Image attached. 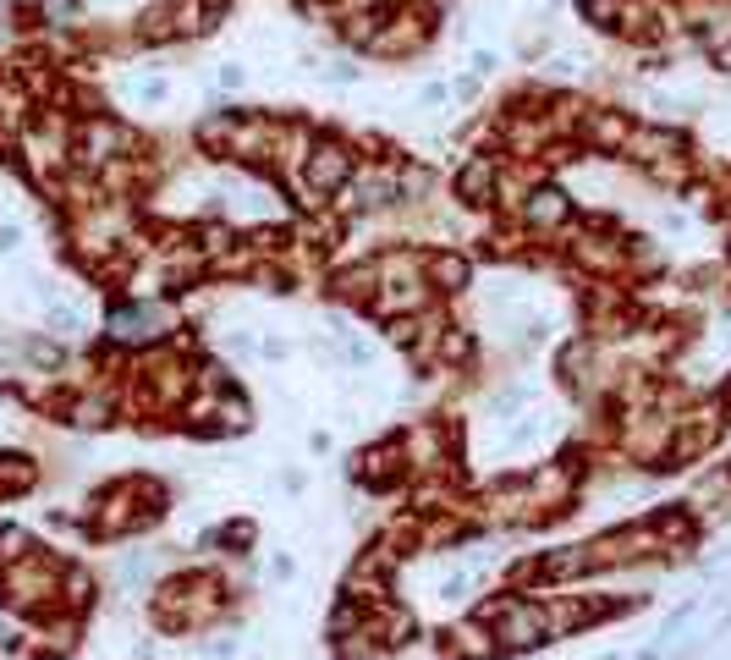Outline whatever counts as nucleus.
<instances>
[{"mask_svg":"<svg viewBox=\"0 0 731 660\" xmlns=\"http://www.w3.org/2000/svg\"><path fill=\"white\" fill-rule=\"evenodd\" d=\"M297 172H303V188H308V193H336V188H347V182L358 177V160H352V149L336 143V138H313L308 154L297 160Z\"/></svg>","mask_w":731,"mask_h":660,"instance_id":"obj_4","label":"nucleus"},{"mask_svg":"<svg viewBox=\"0 0 731 660\" xmlns=\"http://www.w3.org/2000/svg\"><path fill=\"white\" fill-rule=\"evenodd\" d=\"M396 199H401V177H390V172H363L352 182V204L358 210H390Z\"/></svg>","mask_w":731,"mask_h":660,"instance_id":"obj_10","label":"nucleus"},{"mask_svg":"<svg viewBox=\"0 0 731 660\" xmlns=\"http://www.w3.org/2000/svg\"><path fill=\"white\" fill-rule=\"evenodd\" d=\"M231 611V589L215 572H177L154 589V622L166 633H198Z\"/></svg>","mask_w":731,"mask_h":660,"instance_id":"obj_1","label":"nucleus"},{"mask_svg":"<svg viewBox=\"0 0 731 660\" xmlns=\"http://www.w3.org/2000/svg\"><path fill=\"white\" fill-rule=\"evenodd\" d=\"M166 308L159 303H121V308H111V337L116 342H159L166 337Z\"/></svg>","mask_w":731,"mask_h":660,"instance_id":"obj_6","label":"nucleus"},{"mask_svg":"<svg viewBox=\"0 0 731 660\" xmlns=\"http://www.w3.org/2000/svg\"><path fill=\"white\" fill-rule=\"evenodd\" d=\"M517 215H523V226H528V231L555 237L566 220H573V199H566L561 188H534L528 199H517Z\"/></svg>","mask_w":731,"mask_h":660,"instance_id":"obj_7","label":"nucleus"},{"mask_svg":"<svg viewBox=\"0 0 731 660\" xmlns=\"http://www.w3.org/2000/svg\"><path fill=\"white\" fill-rule=\"evenodd\" d=\"M159 512H166V490H159L154 479H116L89 507V534L94 540H121V534L149 529Z\"/></svg>","mask_w":731,"mask_h":660,"instance_id":"obj_2","label":"nucleus"},{"mask_svg":"<svg viewBox=\"0 0 731 660\" xmlns=\"http://www.w3.org/2000/svg\"><path fill=\"white\" fill-rule=\"evenodd\" d=\"M720 407H726V419H731V380H726V391H720Z\"/></svg>","mask_w":731,"mask_h":660,"instance_id":"obj_14","label":"nucleus"},{"mask_svg":"<svg viewBox=\"0 0 731 660\" xmlns=\"http://www.w3.org/2000/svg\"><path fill=\"white\" fill-rule=\"evenodd\" d=\"M39 479V468L28 457H0V495H23Z\"/></svg>","mask_w":731,"mask_h":660,"instance_id":"obj_13","label":"nucleus"},{"mask_svg":"<svg viewBox=\"0 0 731 660\" xmlns=\"http://www.w3.org/2000/svg\"><path fill=\"white\" fill-rule=\"evenodd\" d=\"M424 281L435 292H462L473 281V265L462 254H424Z\"/></svg>","mask_w":731,"mask_h":660,"instance_id":"obj_11","label":"nucleus"},{"mask_svg":"<svg viewBox=\"0 0 731 660\" xmlns=\"http://www.w3.org/2000/svg\"><path fill=\"white\" fill-rule=\"evenodd\" d=\"M358 479H363L369 490H380V495L396 490V484H408V479H413V462H408V446H401V435L369 446V452L358 457Z\"/></svg>","mask_w":731,"mask_h":660,"instance_id":"obj_5","label":"nucleus"},{"mask_svg":"<svg viewBox=\"0 0 731 660\" xmlns=\"http://www.w3.org/2000/svg\"><path fill=\"white\" fill-rule=\"evenodd\" d=\"M478 617L490 622V633H496L501 649H539L550 638V622H544V600L539 595H496Z\"/></svg>","mask_w":731,"mask_h":660,"instance_id":"obj_3","label":"nucleus"},{"mask_svg":"<svg viewBox=\"0 0 731 660\" xmlns=\"http://www.w3.org/2000/svg\"><path fill=\"white\" fill-rule=\"evenodd\" d=\"M121 143H127V132H121L116 122H89V127H84V160H89V165L111 160Z\"/></svg>","mask_w":731,"mask_h":660,"instance_id":"obj_12","label":"nucleus"},{"mask_svg":"<svg viewBox=\"0 0 731 660\" xmlns=\"http://www.w3.org/2000/svg\"><path fill=\"white\" fill-rule=\"evenodd\" d=\"M440 655H446V660H496V655H501V644H496L490 622L473 617V622H457V627L446 633Z\"/></svg>","mask_w":731,"mask_h":660,"instance_id":"obj_8","label":"nucleus"},{"mask_svg":"<svg viewBox=\"0 0 731 660\" xmlns=\"http://www.w3.org/2000/svg\"><path fill=\"white\" fill-rule=\"evenodd\" d=\"M501 188V172H496V160H467L462 165V177H457V193L462 204H490Z\"/></svg>","mask_w":731,"mask_h":660,"instance_id":"obj_9","label":"nucleus"}]
</instances>
